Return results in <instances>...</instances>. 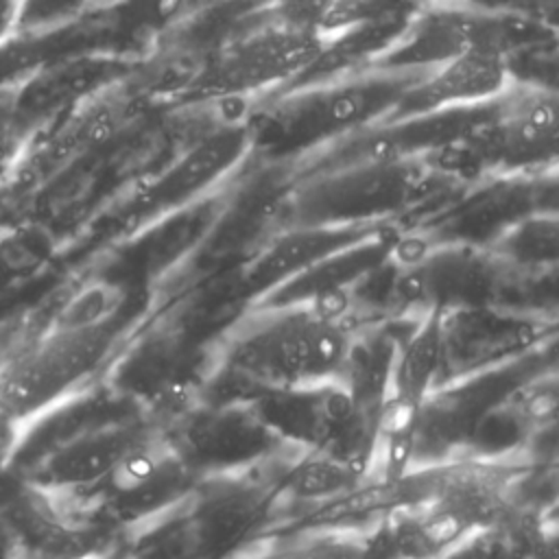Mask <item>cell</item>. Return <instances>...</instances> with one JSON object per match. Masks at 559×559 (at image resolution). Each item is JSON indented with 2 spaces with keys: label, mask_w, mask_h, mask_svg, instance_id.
Wrapping results in <instances>:
<instances>
[{
  "label": "cell",
  "mask_w": 559,
  "mask_h": 559,
  "mask_svg": "<svg viewBox=\"0 0 559 559\" xmlns=\"http://www.w3.org/2000/svg\"><path fill=\"white\" fill-rule=\"evenodd\" d=\"M280 559H378L373 531H347V528H330L319 531L286 552Z\"/></svg>",
  "instance_id": "5bb4252c"
},
{
  "label": "cell",
  "mask_w": 559,
  "mask_h": 559,
  "mask_svg": "<svg viewBox=\"0 0 559 559\" xmlns=\"http://www.w3.org/2000/svg\"><path fill=\"white\" fill-rule=\"evenodd\" d=\"M192 469L247 467L271 461L286 443L245 402L207 404L190 411L173 437Z\"/></svg>",
  "instance_id": "8992f818"
},
{
  "label": "cell",
  "mask_w": 559,
  "mask_h": 559,
  "mask_svg": "<svg viewBox=\"0 0 559 559\" xmlns=\"http://www.w3.org/2000/svg\"><path fill=\"white\" fill-rule=\"evenodd\" d=\"M13 548H15V546H4V544L0 542V559H9V555H11Z\"/></svg>",
  "instance_id": "ffe728a7"
},
{
  "label": "cell",
  "mask_w": 559,
  "mask_h": 559,
  "mask_svg": "<svg viewBox=\"0 0 559 559\" xmlns=\"http://www.w3.org/2000/svg\"><path fill=\"white\" fill-rule=\"evenodd\" d=\"M426 72L362 68L319 83L286 87L266 98L251 120L253 144L266 142L290 168L323 144L389 118L404 92Z\"/></svg>",
  "instance_id": "7a4b0ae2"
},
{
  "label": "cell",
  "mask_w": 559,
  "mask_h": 559,
  "mask_svg": "<svg viewBox=\"0 0 559 559\" xmlns=\"http://www.w3.org/2000/svg\"><path fill=\"white\" fill-rule=\"evenodd\" d=\"M397 231L386 225L378 234L349 245L301 273L293 275L284 284L275 286L266 295L253 301L258 308H282V306H314L325 301H338L352 297L358 284L373 271L382 269L395 251Z\"/></svg>",
  "instance_id": "9c48e42d"
},
{
  "label": "cell",
  "mask_w": 559,
  "mask_h": 559,
  "mask_svg": "<svg viewBox=\"0 0 559 559\" xmlns=\"http://www.w3.org/2000/svg\"><path fill=\"white\" fill-rule=\"evenodd\" d=\"M489 249L502 264L515 269H559V210L528 212L504 229Z\"/></svg>",
  "instance_id": "4fadbf2b"
},
{
  "label": "cell",
  "mask_w": 559,
  "mask_h": 559,
  "mask_svg": "<svg viewBox=\"0 0 559 559\" xmlns=\"http://www.w3.org/2000/svg\"><path fill=\"white\" fill-rule=\"evenodd\" d=\"M356 325L330 306L253 308L227 338L223 380L242 402L338 378Z\"/></svg>",
  "instance_id": "6da1fadb"
},
{
  "label": "cell",
  "mask_w": 559,
  "mask_h": 559,
  "mask_svg": "<svg viewBox=\"0 0 559 559\" xmlns=\"http://www.w3.org/2000/svg\"><path fill=\"white\" fill-rule=\"evenodd\" d=\"M20 7L22 0H0V37L11 31H17Z\"/></svg>",
  "instance_id": "ac0fdd59"
},
{
  "label": "cell",
  "mask_w": 559,
  "mask_h": 559,
  "mask_svg": "<svg viewBox=\"0 0 559 559\" xmlns=\"http://www.w3.org/2000/svg\"><path fill=\"white\" fill-rule=\"evenodd\" d=\"M332 4L334 0H266V13L288 28L321 35Z\"/></svg>",
  "instance_id": "2e32d148"
},
{
  "label": "cell",
  "mask_w": 559,
  "mask_h": 559,
  "mask_svg": "<svg viewBox=\"0 0 559 559\" xmlns=\"http://www.w3.org/2000/svg\"><path fill=\"white\" fill-rule=\"evenodd\" d=\"M142 432L138 426L116 424L79 435L41 459L31 483L59 493L100 485Z\"/></svg>",
  "instance_id": "8fae6325"
},
{
  "label": "cell",
  "mask_w": 559,
  "mask_h": 559,
  "mask_svg": "<svg viewBox=\"0 0 559 559\" xmlns=\"http://www.w3.org/2000/svg\"><path fill=\"white\" fill-rule=\"evenodd\" d=\"M90 0H22L17 31L48 26L76 15Z\"/></svg>",
  "instance_id": "e0dca14e"
},
{
  "label": "cell",
  "mask_w": 559,
  "mask_h": 559,
  "mask_svg": "<svg viewBox=\"0 0 559 559\" xmlns=\"http://www.w3.org/2000/svg\"><path fill=\"white\" fill-rule=\"evenodd\" d=\"M542 349H544L548 369H550V371H559V332H557L552 338L542 341Z\"/></svg>",
  "instance_id": "d6986e66"
},
{
  "label": "cell",
  "mask_w": 559,
  "mask_h": 559,
  "mask_svg": "<svg viewBox=\"0 0 559 559\" xmlns=\"http://www.w3.org/2000/svg\"><path fill=\"white\" fill-rule=\"evenodd\" d=\"M386 225L391 223L282 225L247 266L245 286L255 301L314 262L378 234Z\"/></svg>",
  "instance_id": "30bf717a"
},
{
  "label": "cell",
  "mask_w": 559,
  "mask_h": 559,
  "mask_svg": "<svg viewBox=\"0 0 559 559\" xmlns=\"http://www.w3.org/2000/svg\"><path fill=\"white\" fill-rule=\"evenodd\" d=\"M515 79L513 63L507 55L474 48L419 76L384 120L487 107L498 100Z\"/></svg>",
  "instance_id": "ba28073f"
},
{
  "label": "cell",
  "mask_w": 559,
  "mask_h": 559,
  "mask_svg": "<svg viewBox=\"0 0 559 559\" xmlns=\"http://www.w3.org/2000/svg\"><path fill=\"white\" fill-rule=\"evenodd\" d=\"M415 2L419 0H334L321 35H330V33H338L343 28L356 26V24H365L378 17H386L393 15L397 11L411 9Z\"/></svg>",
  "instance_id": "9a60e30c"
},
{
  "label": "cell",
  "mask_w": 559,
  "mask_h": 559,
  "mask_svg": "<svg viewBox=\"0 0 559 559\" xmlns=\"http://www.w3.org/2000/svg\"><path fill=\"white\" fill-rule=\"evenodd\" d=\"M544 371L550 369L539 343L522 356L441 382L417 415L413 467L443 463L454 450L469 445L483 421Z\"/></svg>",
  "instance_id": "5b68a950"
},
{
  "label": "cell",
  "mask_w": 559,
  "mask_h": 559,
  "mask_svg": "<svg viewBox=\"0 0 559 559\" xmlns=\"http://www.w3.org/2000/svg\"><path fill=\"white\" fill-rule=\"evenodd\" d=\"M323 37L288 28L269 17L225 35L190 83V90L210 98H269L286 90L319 55Z\"/></svg>",
  "instance_id": "277c9868"
},
{
  "label": "cell",
  "mask_w": 559,
  "mask_h": 559,
  "mask_svg": "<svg viewBox=\"0 0 559 559\" xmlns=\"http://www.w3.org/2000/svg\"><path fill=\"white\" fill-rule=\"evenodd\" d=\"M437 175L426 157L371 162L295 177L282 203V225L391 223Z\"/></svg>",
  "instance_id": "3957f363"
},
{
  "label": "cell",
  "mask_w": 559,
  "mask_h": 559,
  "mask_svg": "<svg viewBox=\"0 0 559 559\" xmlns=\"http://www.w3.org/2000/svg\"><path fill=\"white\" fill-rule=\"evenodd\" d=\"M546 548L548 537L542 522L513 511L472 531L441 559H542Z\"/></svg>",
  "instance_id": "7c38bea8"
},
{
  "label": "cell",
  "mask_w": 559,
  "mask_h": 559,
  "mask_svg": "<svg viewBox=\"0 0 559 559\" xmlns=\"http://www.w3.org/2000/svg\"><path fill=\"white\" fill-rule=\"evenodd\" d=\"M192 472L173 437L144 430L100 485L118 515H157L188 496Z\"/></svg>",
  "instance_id": "52a82bcc"
}]
</instances>
